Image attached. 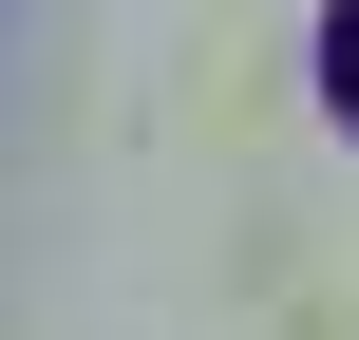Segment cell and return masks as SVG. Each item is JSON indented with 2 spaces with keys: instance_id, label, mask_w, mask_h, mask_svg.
<instances>
[{
  "instance_id": "1",
  "label": "cell",
  "mask_w": 359,
  "mask_h": 340,
  "mask_svg": "<svg viewBox=\"0 0 359 340\" xmlns=\"http://www.w3.org/2000/svg\"><path fill=\"white\" fill-rule=\"evenodd\" d=\"M322 95H341V132H359V0H322Z\"/></svg>"
}]
</instances>
